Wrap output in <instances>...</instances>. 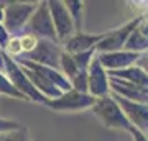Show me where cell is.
Returning a JSON list of instances; mask_svg holds the SVG:
<instances>
[{
  "instance_id": "obj_1",
  "label": "cell",
  "mask_w": 148,
  "mask_h": 141,
  "mask_svg": "<svg viewBox=\"0 0 148 141\" xmlns=\"http://www.w3.org/2000/svg\"><path fill=\"white\" fill-rule=\"evenodd\" d=\"M90 110L94 112V115L102 121V125L106 126V128L123 130V131H127V133L132 128L130 120L123 113V110L119 105V102L112 97V94L107 95V97H102V99H97L95 105Z\"/></svg>"
},
{
  "instance_id": "obj_2",
  "label": "cell",
  "mask_w": 148,
  "mask_h": 141,
  "mask_svg": "<svg viewBox=\"0 0 148 141\" xmlns=\"http://www.w3.org/2000/svg\"><path fill=\"white\" fill-rule=\"evenodd\" d=\"M5 74H7V77L10 79V82L16 87V90L27 97V100L36 102V104H43V105L48 104V99L28 79L27 72H25V67L20 66L15 61V58L8 56L7 52H5Z\"/></svg>"
},
{
  "instance_id": "obj_3",
  "label": "cell",
  "mask_w": 148,
  "mask_h": 141,
  "mask_svg": "<svg viewBox=\"0 0 148 141\" xmlns=\"http://www.w3.org/2000/svg\"><path fill=\"white\" fill-rule=\"evenodd\" d=\"M38 2H7L3 25L12 36H20L36 10Z\"/></svg>"
},
{
  "instance_id": "obj_4",
  "label": "cell",
  "mask_w": 148,
  "mask_h": 141,
  "mask_svg": "<svg viewBox=\"0 0 148 141\" xmlns=\"http://www.w3.org/2000/svg\"><path fill=\"white\" fill-rule=\"evenodd\" d=\"M23 33H32L36 38H40V40H49V41L59 43L48 2H38L36 10L33 13L32 20L28 21V25Z\"/></svg>"
},
{
  "instance_id": "obj_5",
  "label": "cell",
  "mask_w": 148,
  "mask_h": 141,
  "mask_svg": "<svg viewBox=\"0 0 148 141\" xmlns=\"http://www.w3.org/2000/svg\"><path fill=\"white\" fill-rule=\"evenodd\" d=\"M143 20V15L135 16L133 20L127 21L125 25L119 26L115 30L106 33L104 35V40H102L99 44H97V52H114V51H122L125 49V44H127L130 35L133 33V30L138 26V23Z\"/></svg>"
},
{
  "instance_id": "obj_6",
  "label": "cell",
  "mask_w": 148,
  "mask_h": 141,
  "mask_svg": "<svg viewBox=\"0 0 148 141\" xmlns=\"http://www.w3.org/2000/svg\"><path fill=\"white\" fill-rule=\"evenodd\" d=\"M95 102H97V99L92 97L90 94L69 90V92H64L59 99L48 100L46 107H49L54 112H81V110L92 108Z\"/></svg>"
},
{
  "instance_id": "obj_7",
  "label": "cell",
  "mask_w": 148,
  "mask_h": 141,
  "mask_svg": "<svg viewBox=\"0 0 148 141\" xmlns=\"http://www.w3.org/2000/svg\"><path fill=\"white\" fill-rule=\"evenodd\" d=\"M61 54H63V48L59 43L49 41V40H40L38 46L28 54H23L20 58L32 61V63L41 64V66H48L59 71L61 66Z\"/></svg>"
},
{
  "instance_id": "obj_8",
  "label": "cell",
  "mask_w": 148,
  "mask_h": 141,
  "mask_svg": "<svg viewBox=\"0 0 148 141\" xmlns=\"http://www.w3.org/2000/svg\"><path fill=\"white\" fill-rule=\"evenodd\" d=\"M51 16H53V23L58 33V40L59 43H66L71 36L76 35V26H74V20L71 13H69L66 2L63 0H49L48 2Z\"/></svg>"
},
{
  "instance_id": "obj_9",
  "label": "cell",
  "mask_w": 148,
  "mask_h": 141,
  "mask_svg": "<svg viewBox=\"0 0 148 141\" xmlns=\"http://www.w3.org/2000/svg\"><path fill=\"white\" fill-rule=\"evenodd\" d=\"M87 74H89V94L92 97L102 99V97H107V95L112 94L109 71L101 64L97 56L90 63L89 69H87Z\"/></svg>"
},
{
  "instance_id": "obj_10",
  "label": "cell",
  "mask_w": 148,
  "mask_h": 141,
  "mask_svg": "<svg viewBox=\"0 0 148 141\" xmlns=\"http://www.w3.org/2000/svg\"><path fill=\"white\" fill-rule=\"evenodd\" d=\"M112 97L119 102L123 113L127 115L133 128L148 133V104H140V102H132V100L122 99L119 95L112 94Z\"/></svg>"
},
{
  "instance_id": "obj_11",
  "label": "cell",
  "mask_w": 148,
  "mask_h": 141,
  "mask_svg": "<svg viewBox=\"0 0 148 141\" xmlns=\"http://www.w3.org/2000/svg\"><path fill=\"white\" fill-rule=\"evenodd\" d=\"M140 56L142 54L127 51V49L114 51V52H97V58H99L101 64L109 72L123 71V69H128V67H132V66H137Z\"/></svg>"
},
{
  "instance_id": "obj_12",
  "label": "cell",
  "mask_w": 148,
  "mask_h": 141,
  "mask_svg": "<svg viewBox=\"0 0 148 141\" xmlns=\"http://www.w3.org/2000/svg\"><path fill=\"white\" fill-rule=\"evenodd\" d=\"M15 61L18 64H21L25 69H30V71H33V72L43 76L45 79H48V80L53 82L59 90H63V92L73 90L71 80H69L61 71H58V69H53V67H48V66H41V64L32 63V61H27V59H23V58H15Z\"/></svg>"
},
{
  "instance_id": "obj_13",
  "label": "cell",
  "mask_w": 148,
  "mask_h": 141,
  "mask_svg": "<svg viewBox=\"0 0 148 141\" xmlns=\"http://www.w3.org/2000/svg\"><path fill=\"white\" fill-rule=\"evenodd\" d=\"M110 89H112V94L119 95L122 99L132 100V102H140V104H148L147 87H140V85L128 82V80L110 77Z\"/></svg>"
},
{
  "instance_id": "obj_14",
  "label": "cell",
  "mask_w": 148,
  "mask_h": 141,
  "mask_svg": "<svg viewBox=\"0 0 148 141\" xmlns=\"http://www.w3.org/2000/svg\"><path fill=\"white\" fill-rule=\"evenodd\" d=\"M106 33L101 35H89V33H76L74 36H71L68 41L63 44V49L68 51L69 54H79V52H86L90 49H95L97 44L104 40Z\"/></svg>"
},
{
  "instance_id": "obj_15",
  "label": "cell",
  "mask_w": 148,
  "mask_h": 141,
  "mask_svg": "<svg viewBox=\"0 0 148 141\" xmlns=\"http://www.w3.org/2000/svg\"><path fill=\"white\" fill-rule=\"evenodd\" d=\"M125 49L132 52H148V18L143 16V20L138 23V26L133 30V33L130 35Z\"/></svg>"
},
{
  "instance_id": "obj_16",
  "label": "cell",
  "mask_w": 148,
  "mask_h": 141,
  "mask_svg": "<svg viewBox=\"0 0 148 141\" xmlns=\"http://www.w3.org/2000/svg\"><path fill=\"white\" fill-rule=\"evenodd\" d=\"M109 76L115 79H122V80H128V82L148 89V72L140 66H132V67L123 69V71H114V72H109Z\"/></svg>"
},
{
  "instance_id": "obj_17",
  "label": "cell",
  "mask_w": 148,
  "mask_h": 141,
  "mask_svg": "<svg viewBox=\"0 0 148 141\" xmlns=\"http://www.w3.org/2000/svg\"><path fill=\"white\" fill-rule=\"evenodd\" d=\"M66 7H68L69 13L74 20L76 26V33H82V13H84V2L82 0H66Z\"/></svg>"
},
{
  "instance_id": "obj_18",
  "label": "cell",
  "mask_w": 148,
  "mask_h": 141,
  "mask_svg": "<svg viewBox=\"0 0 148 141\" xmlns=\"http://www.w3.org/2000/svg\"><path fill=\"white\" fill-rule=\"evenodd\" d=\"M59 71H61L69 80L74 79L81 72L79 67H77V64H76V61H74V58H73V54H69V52L64 51V49H63V54H61V66H59Z\"/></svg>"
},
{
  "instance_id": "obj_19",
  "label": "cell",
  "mask_w": 148,
  "mask_h": 141,
  "mask_svg": "<svg viewBox=\"0 0 148 141\" xmlns=\"http://www.w3.org/2000/svg\"><path fill=\"white\" fill-rule=\"evenodd\" d=\"M0 95H7V97H13V99L27 100V97L16 90V87L10 82V79L7 77V74L2 72V71H0Z\"/></svg>"
},
{
  "instance_id": "obj_20",
  "label": "cell",
  "mask_w": 148,
  "mask_h": 141,
  "mask_svg": "<svg viewBox=\"0 0 148 141\" xmlns=\"http://www.w3.org/2000/svg\"><path fill=\"white\" fill-rule=\"evenodd\" d=\"M95 56H97V49H90V51H86V52L73 54V58H74V61H76V64H77L79 71H87Z\"/></svg>"
},
{
  "instance_id": "obj_21",
  "label": "cell",
  "mask_w": 148,
  "mask_h": 141,
  "mask_svg": "<svg viewBox=\"0 0 148 141\" xmlns=\"http://www.w3.org/2000/svg\"><path fill=\"white\" fill-rule=\"evenodd\" d=\"M71 85H73V90L89 94V74H87V71H81L74 79H71Z\"/></svg>"
},
{
  "instance_id": "obj_22",
  "label": "cell",
  "mask_w": 148,
  "mask_h": 141,
  "mask_svg": "<svg viewBox=\"0 0 148 141\" xmlns=\"http://www.w3.org/2000/svg\"><path fill=\"white\" fill-rule=\"evenodd\" d=\"M20 41H21V46H23V54H28V52H32L33 49L38 46L40 38H36L35 35H32V33H21Z\"/></svg>"
},
{
  "instance_id": "obj_23",
  "label": "cell",
  "mask_w": 148,
  "mask_h": 141,
  "mask_svg": "<svg viewBox=\"0 0 148 141\" xmlns=\"http://www.w3.org/2000/svg\"><path fill=\"white\" fill-rule=\"evenodd\" d=\"M5 52L8 56H12V58H20V56H23V46H21L20 36H12Z\"/></svg>"
},
{
  "instance_id": "obj_24",
  "label": "cell",
  "mask_w": 148,
  "mask_h": 141,
  "mask_svg": "<svg viewBox=\"0 0 148 141\" xmlns=\"http://www.w3.org/2000/svg\"><path fill=\"white\" fill-rule=\"evenodd\" d=\"M23 126L15 120H8V118H0V135H8L13 131L21 130Z\"/></svg>"
},
{
  "instance_id": "obj_25",
  "label": "cell",
  "mask_w": 148,
  "mask_h": 141,
  "mask_svg": "<svg viewBox=\"0 0 148 141\" xmlns=\"http://www.w3.org/2000/svg\"><path fill=\"white\" fill-rule=\"evenodd\" d=\"M3 141H30V135H28V131L25 128H21L18 131L3 135Z\"/></svg>"
},
{
  "instance_id": "obj_26",
  "label": "cell",
  "mask_w": 148,
  "mask_h": 141,
  "mask_svg": "<svg viewBox=\"0 0 148 141\" xmlns=\"http://www.w3.org/2000/svg\"><path fill=\"white\" fill-rule=\"evenodd\" d=\"M12 40V35L10 31L7 30V26L3 25V23H0V48L5 51L7 46H8V41Z\"/></svg>"
},
{
  "instance_id": "obj_27",
  "label": "cell",
  "mask_w": 148,
  "mask_h": 141,
  "mask_svg": "<svg viewBox=\"0 0 148 141\" xmlns=\"http://www.w3.org/2000/svg\"><path fill=\"white\" fill-rule=\"evenodd\" d=\"M130 135H132V138H133V141H148V136H147V133H143V131H140V130H137V128H130V131H128Z\"/></svg>"
},
{
  "instance_id": "obj_28",
  "label": "cell",
  "mask_w": 148,
  "mask_h": 141,
  "mask_svg": "<svg viewBox=\"0 0 148 141\" xmlns=\"http://www.w3.org/2000/svg\"><path fill=\"white\" fill-rule=\"evenodd\" d=\"M137 66H140L142 69H145L148 72V52H143L142 56H140V59H138Z\"/></svg>"
},
{
  "instance_id": "obj_29",
  "label": "cell",
  "mask_w": 148,
  "mask_h": 141,
  "mask_svg": "<svg viewBox=\"0 0 148 141\" xmlns=\"http://www.w3.org/2000/svg\"><path fill=\"white\" fill-rule=\"evenodd\" d=\"M0 71L5 72V51L0 48Z\"/></svg>"
},
{
  "instance_id": "obj_30",
  "label": "cell",
  "mask_w": 148,
  "mask_h": 141,
  "mask_svg": "<svg viewBox=\"0 0 148 141\" xmlns=\"http://www.w3.org/2000/svg\"><path fill=\"white\" fill-rule=\"evenodd\" d=\"M5 21V3H0V23Z\"/></svg>"
},
{
  "instance_id": "obj_31",
  "label": "cell",
  "mask_w": 148,
  "mask_h": 141,
  "mask_svg": "<svg viewBox=\"0 0 148 141\" xmlns=\"http://www.w3.org/2000/svg\"><path fill=\"white\" fill-rule=\"evenodd\" d=\"M0 141H3V135H0Z\"/></svg>"
},
{
  "instance_id": "obj_32",
  "label": "cell",
  "mask_w": 148,
  "mask_h": 141,
  "mask_svg": "<svg viewBox=\"0 0 148 141\" xmlns=\"http://www.w3.org/2000/svg\"><path fill=\"white\" fill-rule=\"evenodd\" d=\"M147 136H148V133H147Z\"/></svg>"
}]
</instances>
